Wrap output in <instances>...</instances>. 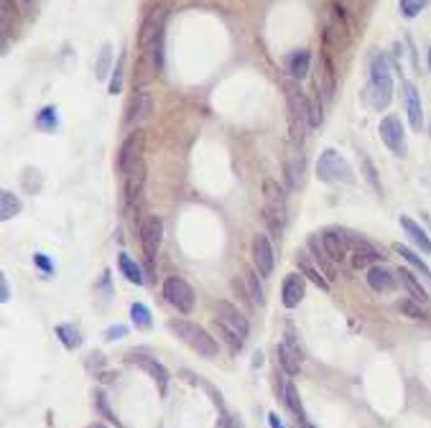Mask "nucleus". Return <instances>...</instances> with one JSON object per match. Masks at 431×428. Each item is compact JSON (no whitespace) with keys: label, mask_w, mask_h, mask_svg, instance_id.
Instances as JSON below:
<instances>
[{"label":"nucleus","mask_w":431,"mask_h":428,"mask_svg":"<svg viewBox=\"0 0 431 428\" xmlns=\"http://www.w3.org/2000/svg\"><path fill=\"white\" fill-rule=\"evenodd\" d=\"M368 99L373 110H386L393 99V69L391 59L386 54H375L370 62V84H368Z\"/></svg>","instance_id":"obj_1"},{"label":"nucleus","mask_w":431,"mask_h":428,"mask_svg":"<svg viewBox=\"0 0 431 428\" xmlns=\"http://www.w3.org/2000/svg\"><path fill=\"white\" fill-rule=\"evenodd\" d=\"M169 329L174 331L184 344H189L191 349H197L202 357H215L217 349H220L215 337H209L202 326H197V324H191V321H187V319H171Z\"/></svg>","instance_id":"obj_2"},{"label":"nucleus","mask_w":431,"mask_h":428,"mask_svg":"<svg viewBox=\"0 0 431 428\" xmlns=\"http://www.w3.org/2000/svg\"><path fill=\"white\" fill-rule=\"evenodd\" d=\"M316 176H319V181H324V184H337V181H342V184H355L352 166L342 158L334 148L322 151V156L316 160Z\"/></svg>","instance_id":"obj_3"},{"label":"nucleus","mask_w":431,"mask_h":428,"mask_svg":"<svg viewBox=\"0 0 431 428\" xmlns=\"http://www.w3.org/2000/svg\"><path fill=\"white\" fill-rule=\"evenodd\" d=\"M286 99H288V120H291V135L294 141H304V130L309 128V112H312V102L304 97V92L288 82L286 84Z\"/></svg>","instance_id":"obj_4"},{"label":"nucleus","mask_w":431,"mask_h":428,"mask_svg":"<svg viewBox=\"0 0 431 428\" xmlns=\"http://www.w3.org/2000/svg\"><path fill=\"white\" fill-rule=\"evenodd\" d=\"M215 324L222 331L233 334L235 339H240V342H245V339H248V331H251L248 319L243 316V311H240L237 306H233V303H227V301H217Z\"/></svg>","instance_id":"obj_5"},{"label":"nucleus","mask_w":431,"mask_h":428,"mask_svg":"<svg viewBox=\"0 0 431 428\" xmlns=\"http://www.w3.org/2000/svg\"><path fill=\"white\" fill-rule=\"evenodd\" d=\"M377 133H380V141L388 145V151L398 156V158H404L406 153H408V143H406V128L401 123V117L398 115H386L377 125Z\"/></svg>","instance_id":"obj_6"},{"label":"nucleus","mask_w":431,"mask_h":428,"mask_svg":"<svg viewBox=\"0 0 431 428\" xmlns=\"http://www.w3.org/2000/svg\"><path fill=\"white\" fill-rule=\"evenodd\" d=\"M263 194H266V217L273 227L281 230V224L286 222V194L273 178H266Z\"/></svg>","instance_id":"obj_7"},{"label":"nucleus","mask_w":431,"mask_h":428,"mask_svg":"<svg viewBox=\"0 0 431 428\" xmlns=\"http://www.w3.org/2000/svg\"><path fill=\"white\" fill-rule=\"evenodd\" d=\"M166 18H169L166 5H156V8H151V13L143 18L141 34H138V46H141V49H151V46L161 38L163 28H166Z\"/></svg>","instance_id":"obj_8"},{"label":"nucleus","mask_w":431,"mask_h":428,"mask_svg":"<svg viewBox=\"0 0 431 428\" xmlns=\"http://www.w3.org/2000/svg\"><path fill=\"white\" fill-rule=\"evenodd\" d=\"M163 296H166V301H169L171 306H176V311L181 313H191V309H194V291H191V285H189L184 278H176V276L166 278Z\"/></svg>","instance_id":"obj_9"},{"label":"nucleus","mask_w":431,"mask_h":428,"mask_svg":"<svg viewBox=\"0 0 431 428\" xmlns=\"http://www.w3.org/2000/svg\"><path fill=\"white\" fill-rule=\"evenodd\" d=\"M161 235H163V222L159 217H148L143 222V227H141V245H143V255L148 265H153V260L159 255Z\"/></svg>","instance_id":"obj_10"},{"label":"nucleus","mask_w":431,"mask_h":428,"mask_svg":"<svg viewBox=\"0 0 431 428\" xmlns=\"http://www.w3.org/2000/svg\"><path fill=\"white\" fill-rule=\"evenodd\" d=\"M316 92L322 99L334 97V87H337V77H334V67L329 54H319V62H316V77H314Z\"/></svg>","instance_id":"obj_11"},{"label":"nucleus","mask_w":431,"mask_h":428,"mask_svg":"<svg viewBox=\"0 0 431 428\" xmlns=\"http://www.w3.org/2000/svg\"><path fill=\"white\" fill-rule=\"evenodd\" d=\"M253 263H255V270L263 278H268L273 273V248H270L268 237L261 235V232L253 237Z\"/></svg>","instance_id":"obj_12"},{"label":"nucleus","mask_w":431,"mask_h":428,"mask_svg":"<svg viewBox=\"0 0 431 428\" xmlns=\"http://www.w3.org/2000/svg\"><path fill=\"white\" fill-rule=\"evenodd\" d=\"M404 105H406V115H408V123L411 128L419 133L423 125V110H421V95L413 82H404Z\"/></svg>","instance_id":"obj_13"},{"label":"nucleus","mask_w":431,"mask_h":428,"mask_svg":"<svg viewBox=\"0 0 431 428\" xmlns=\"http://www.w3.org/2000/svg\"><path fill=\"white\" fill-rule=\"evenodd\" d=\"M279 362L288 374H296L299 367H301V352H299V344L296 339H294L291 326L286 329V342L279 344Z\"/></svg>","instance_id":"obj_14"},{"label":"nucleus","mask_w":431,"mask_h":428,"mask_svg":"<svg viewBox=\"0 0 431 428\" xmlns=\"http://www.w3.org/2000/svg\"><path fill=\"white\" fill-rule=\"evenodd\" d=\"M128 362H135L138 367H143L145 372L151 374L153 380L159 383V390L161 395H166V388H169V370L159 362V359H153V357H145V355H128Z\"/></svg>","instance_id":"obj_15"},{"label":"nucleus","mask_w":431,"mask_h":428,"mask_svg":"<svg viewBox=\"0 0 431 428\" xmlns=\"http://www.w3.org/2000/svg\"><path fill=\"white\" fill-rule=\"evenodd\" d=\"M138 158H143V133H130L123 143V148H120V156H117V169L120 174L128 171L130 163H135Z\"/></svg>","instance_id":"obj_16"},{"label":"nucleus","mask_w":431,"mask_h":428,"mask_svg":"<svg viewBox=\"0 0 431 428\" xmlns=\"http://www.w3.org/2000/svg\"><path fill=\"white\" fill-rule=\"evenodd\" d=\"M153 112V97L148 89H138L135 92L133 102H130V110H128V125H141L145 123Z\"/></svg>","instance_id":"obj_17"},{"label":"nucleus","mask_w":431,"mask_h":428,"mask_svg":"<svg viewBox=\"0 0 431 428\" xmlns=\"http://www.w3.org/2000/svg\"><path fill=\"white\" fill-rule=\"evenodd\" d=\"M123 176H126V196L128 202H135L141 191H143V184H145V163L143 158H138L135 163L128 166V171H123Z\"/></svg>","instance_id":"obj_18"},{"label":"nucleus","mask_w":431,"mask_h":428,"mask_svg":"<svg viewBox=\"0 0 431 428\" xmlns=\"http://www.w3.org/2000/svg\"><path fill=\"white\" fill-rule=\"evenodd\" d=\"M398 222H401L404 232L408 235V240H411L413 245H416V248L421 250L423 255H431V237L426 235V230H423L421 224H416V222L411 219V217H401Z\"/></svg>","instance_id":"obj_19"},{"label":"nucleus","mask_w":431,"mask_h":428,"mask_svg":"<svg viewBox=\"0 0 431 428\" xmlns=\"http://www.w3.org/2000/svg\"><path fill=\"white\" fill-rule=\"evenodd\" d=\"M395 278L398 276H393V273L383 265H370L368 268V285L373 288V291H377V294H388V291H393Z\"/></svg>","instance_id":"obj_20"},{"label":"nucleus","mask_w":431,"mask_h":428,"mask_svg":"<svg viewBox=\"0 0 431 428\" xmlns=\"http://www.w3.org/2000/svg\"><path fill=\"white\" fill-rule=\"evenodd\" d=\"M309 250H312L314 260L319 263V268H322V273L327 276V281L332 283L334 278H337V268H334V260L327 255V250H324L322 240H319V237H309Z\"/></svg>","instance_id":"obj_21"},{"label":"nucleus","mask_w":431,"mask_h":428,"mask_svg":"<svg viewBox=\"0 0 431 428\" xmlns=\"http://www.w3.org/2000/svg\"><path fill=\"white\" fill-rule=\"evenodd\" d=\"M281 296H283V306H286V309H296L299 303H301V298H304V278L288 276L286 281H283Z\"/></svg>","instance_id":"obj_22"},{"label":"nucleus","mask_w":431,"mask_h":428,"mask_svg":"<svg viewBox=\"0 0 431 428\" xmlns=\"http://www.w3.org/2000/svg\"><path fill=\"white\" fill-rule=\"evenodd\" d=\"M380 258H383V255H380L368 240H362L360 245L352 248V268H355V270H362V268L373 265V263H377Z\"/></svg>","instance_id":"obj_23"},{"label":"nucleus","mask_w":431,"mask_h":428,"mask_svg":"<svg viewBox=\"0 0 431 428\" xmlns=\"http://www.w3.org/2000/svg\"><path fill=\"white\" fill-rule=\"evenodd\" d=\"M322 245L327 250V255L334 260V263H342L345 255H347V242L342 240L340 230H329L322 235Z\"/></svg>","instance_id":"obj_24"},{"label":"nucleus","mask_w":431,"mask_h":428,"mask_svg":"<svg viewBox=\"0 0 431 428\" xmlns=\"http://www.w3.org/2000/svg\"><path fill=\"white\" fill-rule=\"evenodd\" d=\"M286 69H288V74H291L294 80L301 82L306 74H309V69H312V54L306 51V49H301V51H294L286 59Z\"/></svg>","instance_id":"obj_25"},{"label":"nucleus","mask_w":431,"mask_h":428,"mask_svg":"<svg viewBox=\"0 0 431 428\" xmlns=\"http://www.w3.org/2000/svg\"><path fill=\"white\" fill-rule=\"evenodd\" d=\"M395 276H398V281H401V283L406 285V291L411 294L413 301H419V303H426V301H429V296H426V288L421 285V278L413 276L408 268H401V270H398Z\"/></svg>","instance_id":"obj_26"},{"label":"nucleus","mask_w":431,"mask_h":428,"mask_svg":"<svg viewBox=\"0 0 431 428\" xmlns=\"http://www.w3.org/2000/svg\"><path fill=\"white\" fill-rule=\"evenodd\" d=\"M296 263H299V270H301V273H304V276L309 278L312 283H314V285H319L322 291H329V285H332V283L327 281V276H324V273H322V268H316L314 263L309 260V255H306V252H299Z\"/></svg>","instance_id":"obj_27"},{"label":"nucleus","mask_w":431,"mask_h":428,"mask_svg":"<svg viewBox=\"0 0 431 428\" xmlns=\"http://www.w3.org/2000/svg\"><path fill=\"white\" fill-rule=\"evenodd\" d=\"M393 250L406 260V263H408V265L413 268V270H416V273H419V278H423V281L429 283V288H431V268L426 265V263H423V260L419 258V255H416L411 248H406V245H393Z\"/></svg>","instance_id":"obj_28"},{"label":"nucleus","mask_w":431,"mask_h":428,"mask_svg":"<svg viewBox=\"0 0 431 428\" xmlns=\"http://www.w3.org/2000/svg\"><path fill=\"white\" fill-rule=\"evenodd\" d=\"M342 16H345V13L337 8V13L329 16V21H327V41H332V44L337 46L347 44V26H345V18Z\"/></svg>","instance_id":"obj_29"},{"label":"nucleus","mask_w":431,"mask_h":428,"mask_svg":"<svg viewBox=\"0 0 431 428\" xmlns=\"http://www.w3.org/2000/svg\"><path fill=\"white\" fill-rule=\"evenodd\" d=\"M286 174H288V187L291 189L301 187V181H304V156H301V151L288 156Z\"/></svg>","instance_id":"obj_30"},{"label":"nucleus","mask_w":431,"mask_h":428,"mask_svg":"<svg viewBox=\"0 0 431 428\" xmlns=\"http://www.w3.org/2000/svg\"><path fill=\"white\" fill-rule=\"evenodd\" d=\"M19 212H21L19 196L13 194V191H8V189H3V191H0V219L8 222L10 217H16Z\"/></svg>","instance_id":"obj_31"},{"label":"nucleus","mask_w":431,"mask_h":428,"mask_svg":"<svg viewBox=\"0 0 431 428\" xmlns=\"http://www.w3.org/2000/svg\"><path fill=\"white\" fill-rule=\"evenodd\" d=\"M117 265H120V270H123V276L130 281V283L135 285H143V273H141V268H138V263H133V258L130 255H126V252H120V258H117Z\"/></svg>","instance_id":"obj_32"},{"label":"nucleus","mask_w":431,"mask_h":428,"mask_svg":"<svg viewBox=\"0 0 431 428\" xmlns=\"http://www.w3.org/2000/svg\"><path fill=\"white\" fill-rule=\"evenodd\" d=\"M110 67H113V46L102 44V49L97 54V62H95V77L97 80H108Z\"/></svg>","instance_id":"obj_33"},{"label":"nucleus","mask_w":431,"mask_h":428,"mask_svg":"<svg viewBox=\"0 0 431 428\" xmlns=\"http://www.w3.org/2000/svg\"><path fill=\"white\" fill-rule=\"evenodd\" d=\"M243 278H245V283H248V294H251V301L255 303V306H261V303L266 301V296H263V288H261V283H258V276H255V270H253V268H245V270H243Z\"/></svg>","instance_id":"obj_34"},{"label":"nucleus","mask_w":431,"mask_h":428,"mask_svg":"<svg viewBox=\"0 0 431 428\" xmlns=\"http://www.w3.org/2000/svg\"><path fill=\"white\" fill-rule=\"evenodd\" d=\"M56 334H59V339H62V344L67 349H77L82 344L80 329L72 326V324H59V326H56Z\"/></svg>","instance_id":"obj_35"},{"label":"nucleus","mask_w":431,"mask_h":428,"mask_svg":"<svg viewBox=\"0 0 431 428\" xmlns=\"http://www.w3.org/2000/svg\"><path fill=\"white\" fill-rule=\"evenodd\" d=\"M19 8L16 0H0V16H3V51L8 49V34H10V18H13V10Z\"/></svg>","instance_id":"obj_36"},{"label":"nucleus","mask_w":431,"mask_h":428,"mask_svg":"<svg viewBox=\"0 0 431 428\" xmlns=\"http://www.w3.org/2000/svg\"><path fill=\"white\" fill-rule=\"evenodd\" d=\"M286 403H288V408L294 410L299 416V420H304V405H301V398H299V390H296V385L294 383H288L286 385Z\"/></svg>","instance_id":"obj_37"},{"label":"nucleus","mask_w":431,"mask_h":428,"mask_svg":"<svg viewBox=\"0 0 431 428\" xmlns=\"http://www.w3.org/2000/svg\"><path fill=\"white\" fill-rule=\"evenodd\" d=\"M130 319H133L135 326H141V329H148L151 326V313L145 309L143 303H133L130 306Z\"/></svg>","instance_id":"obj_38"},{"label":"nucleus","mask_w":431,"mask_h":428,"mask_svg":"<svg viewBox=\"0 0 431 428\" xmlns=\"http://www.w3.org/2000/svg\"><path fill=\"white\" fill-rule=\"evenodd\" d=\"M41 187H44V181H41V174L36 169L23 171V189H26L28 194H38Z\"/></svg>","instance_id":"obj_39"},{"label":"nucleus","mask_w":431,"mask_h":428,"mask_svg":"<svg viewBox=\"0 0 431 428\" xmlns=\"http://www.w3.org/2000/svg\"><path fill=\"white\" fill-rule=\"evenodd\" d=\"M426 5H429V0H398V8L406 18H416Z\"/></svg>","instance_id":"obj_40"},{"label":"nucleus","mask_w":431,"mask_h":428,"mask_svg":"<svg viewBox=\"0 0 431 428\" xmlns=\"http://www.w3.org/2000/svg\"><path fill=\"white\" fill-rule=\"evenodd\" d=\"M36 125L44 130H54L56 128V107H44L41 115L36 117Z\"/></svg>","instance_id":"obj_41"},{"label":"nucleus","mask_w":431,"mask_h":428,"mask_svg":"<svg viewBox=\"0 0 431 428\" xmlns=\"http://www.w3.org/2000/svg\"><path fill=\"white\" fill-rule=\"evenodd\" d=\"M123 67H126V54L117 59L115 74H113V80H110V95H117V92L123 89Z\"/></svg>","instance_id":"obj_42"},{"label":"nucleus","mask_w":431,"mask_h":428,"mask_svg":"<svg viewBox=\"0 0 431 428\" xmlns=\"http://www.w3.org/2000/svg\"><path fill=\"white\" fill-rule=\"evenodd\" d=\"M401 311L408 313L411 319H429V313L423 311L419 301H401Z\"/></svg>","instance_id":"obj_43"},{"label":"nucleus","mask_w":431,"mask_h":428,"mask_svg":"<svg viewBox=\"0 0 431 428\" xmlns=\"http://www.w3.org/2000/svg\"><path fill=\"white\" fill-rule=\"evenodd\" d=\"M16 5H19L21 16L28 18V21L38 16V0H16Z\"/></svg>","instance_id":"obj_44"},{"label":"nucleus","mask_w":431,"mask_h":428,"mask_svg":"<svg viewBox=\"0 0 431 428\" xmlns=\"http://www.w3.org/2000/svg\"><path fill=\"white\" fill-rule=\"evenodd\" d=\"M324 120V110H322V102H319V97L312 102V112H309V128H319Z\"/></svg>","instance_id":"obj_45"},{"label":"nucleus","mask_w":431,"mask_h":428,"mask_svg":"<svg viewBox=\"0 0 431 428\" xmlns=\"http://www.w3.org/2000/svg\"><path fill=\"white\" fill-rule=\"evenodd\" d=\"M126 334H128V326L117 324V326H110V329L105 331V339H108V342H113V339H120V337H126Z\"/></svg>","instance_id":"obj_46"},{"label":"nucleus","mask_w":431,"mask_h":428,"mask_svg":"<svg viewBox=\"0 0 431 428\" xmlns=\"http://www.w3.org/2000/svg\"><path fill=\"white\" fill-rule=\"evenodd\" d=\"M365 178L375 187V191H380V181H377V176H375V166H373L370 160H365Z\"/></svg>","instance_id":"obj_47"},{"label":"nucleus","mask_w":431,"mask_h":428,"mask_svg":"<svg viewBox=\"0 0 431 428\" xmlns=\"http://www.w3.org/2000/svg\"><path fill=\"white\" fill-rule=\"evenodd\" d=\"M34 263H36V265L41 268L44 273H51V270H54V265L49 263V258H46L44 252H36V255H34Z\"/></svg>","instance_id":"obj_48"},{"label":"nucleus","mask_w":431,"mask_h":428,"mask_svg":"<svg viewBox=\"0 0 431 428\" xmlns=\"http://www.w3.org/2000/svg\"><path fill=\"white\" fill-rule=\"evenodd\" d=\"M334 8H340L342 13H352L358 10V0H334Z\"/></svg>","instance_id":"obj_49"},{"label":"nucleus","mask_w":431,"mask_h":428,"mask_svg":"<svg viewBox=\"0 0 431 428\" xmlns=\"http://www.w3.org/2000/svg\"><path fill=\"white\" fill-rule=\"evenodd\" d=\"M0 301L8 303L10 301V288H8V278L0 276Z\"/></svg>","instance_id":"obj_50"},{"label":"nucleus","mask_w":431,"mask_h":428,"mask_svg":"<svg viewBox=\"0 0 431 428\" xmlns=\"http://www.w3.org/2000/svg\"><path fill=\"white\" fill-rule=\"evenodd\" d=\"M97 408L102 410V416H105V418H108V420H113V423H117V420H115V416L110 413L108 403H105V395H97Z\"/></svg>","instance_id":"obj_51"},{"label":"nucleus","mask_w":431,"mask_h":428,"mask_svg":"<svg viewBox=\"0 0 431 428\" xmlns=\"http://www.w3.org/2000/svg\"><path fill=\"white\" fill-rule=\"evenodd\" d=\"M268 423H270V428H286L283 423H281V418L276 416V413H268Z\"/></svg>","instance_id":"obj_52"},{"label":"nucleus","mask_w":431,"mask_h":428,"mask_svg":"<svg viewBox=\"0 0 431 428\" xmlns=\"http://www.w3.org/2000/svg\"><path fill=\"white\" fill-rule=\"evenodd\" d=\"M299 428H314V426H312V423H309V420H299Z\"/></svg>","instance_id":"obj_53"},{"label":"nucleus","mask_w":431,"mask_h":428,"mask_svg":"<svg viewBox=\"0 0 431 428\" xmlns=\"http://www.w3.org/2000/svg\"><path fill=\"white\" fill-rule=\"evenodd\" d=\"M90 428H108V426H102V423H92Z\"/></svg>","instance_id":"obj_54"},{"label":"nucleus","mask_w":431,"mask_h":428,"mask_svg":"<svg viewBox=\"0 0 431 428\" xmlns=\"http://www.w3.org/2000/svg\"><path fill=\"white\" fill-rule=\"evenodd\" d=\"M429 135H431V123H429Z\"/></svg>","instance_id":"obj_55"},{"label":"nucleus","mask_w":431,"mask_h":428,"mask_svg":"<svg viewBox=\"0 0 431 428\" xmlns=\"http://www.w3.org/2000/svg\"><path fill=\"white\" fill-rule=\"evenodd\" d=\"M429 59H431V49H429Z\"/></svg>","instance_id":"obj_56"}]
</instances>
